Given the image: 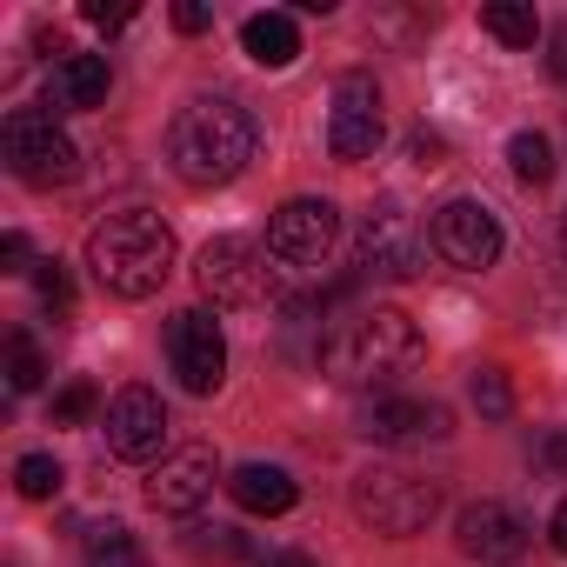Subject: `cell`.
<instances>
[{
	"label": "cell",
	"mask_w": 567,
	"mask_h": 567,
	"mask_svg": "<svg viewBox=\"0 0 567 567\" xmlns=\"http://www.w3.org/2000/svg\"><path fill=\"white\" fill-rule=\"evenodd\" d=\"M354 514H361L374 534L408 540V534H421V527L441 514V481H434V474H414V467H401V461H374V467L354 474Z\"/></svg>",
	"instance_id": "obj_4"
},
{
	"label": "cell",
	"mask_w": 567,
	"mask_h": 567,
	"mask_svg": "<svg viewBox=\"0 0 567 567\" xmlns=\"http://www.w3.org/2000/svg\"><path fill=\"white\" fill-rule=\"evenodd\" d=\"M474 408H481L487 421H507V408H514V394H507V381H501L494 368H481V374H474Z\"/></svg>",
	"instance_id": "obj_27"
},
{
	"label": "cell",
	"mask_w": 567,
	"mask_h": 567,
	"mask_svg": "<svg viewBox=\"0 0 567 567\" xmlns=\"http://www.w3.org/2000/svg\"><path fill=\"white\" fill-rule=\"evenodd\" d=\"M334 240H341V207L334 200H315V194L280 200L274 220H267V254L288 260V267H321L334 254Z\"/></svg>",
	"instance_id": "obj_10"
},
{
	"label": "cell",
	"mask_w": 567,
	"mask_h": 567,
	"mask_svg": "<svg viewBox=\"0 0 567 567\" xmlns=\"http://www.w3.org/2000/svg\"><path fill=\"white\" fill-rule=\"evenodd\" d=\"M0 274H28V234H0Z\"/></svg>",
	"instance_id": "obj_30"
},
{
	"label": "cell",
	"mask_w": 567,
	"mask_h": 567,
	"mask_svg": "<svg viewBox=\"0 0 567 567\" xmlns=\"http://www.w3.org/2000/svg\"><path fill=\"white\" fill-rule=\"evenodd\" d=\"M227 494L247 507V514H288L295 501H301V487H295V474L288 467H274V461H247V467H234L227 474Z\"/></svg>",
	"instance_id": "obj_17"
},
{
	"label": "cell",
	"mask_w": 567,
	"mask_h": 567,
	"mask_svg": "<svg viewBox=\"0 0 567 567\" xmlns=\"http://www.w3.org/2000/svg\"><path fill=\"white\" fill-rule=\"evenodd\" d=\"M507 167H514V181L547 187V181H554V141H547V134H534V127H520V134L507 141Z\"/></svg>",
	"instance_id": "obj_20"
},
{
	"label": "cell",
	"mask_w": 567,
	"mask_h": 567,
	"mask_svg": "<svg viewBox=\"0 0 567 567\" xmlns=\"http://www.w3.org/2000/svg\"><path fill=\"white\" fill-rule=\"evenodd\" d=\"M167 368H174V381L187 394H200V401L220 394V381H227V334H220V321L207 308H181L167 321Z\"/></svg>",
	"instance_id": "obj_9"
},
{
	"label": "cell",
	"mask_w": 567,
	"mask_h": 567,
	"mask_svg": "<svg viewBox=\"0 0 567 567\" xmlns=\"http://www.w3.org/2000/svg\"><path fill=\"white\" fill-rule=\"evenodd\" d=\"M454 547L467 560H481V567H514L527 554V520L514 507H501V501H474L454 520Z\"/></svg>",
	"instance_id": "obj_13"
},
{
	"label": "cell",
	"mask_w": 567,
	"mask_h": 567,
	"mask_svg": "<svg viewBox=\"0 0 567 567\" xmlns=\"http://www.w3.org/2000/svg\"><path fill=\"white\" fill-rule=\"evenodd\" d=\"M408 161H414V167H447V141L427 134V127H414V134H408Z\"/></svg>",
	"instance_id": "obj_28"
},
{
	"label": "cell",
	"mask_w": 567,
	"mask_h": 567,
	"mask_svg": "<svg viewBox=\"0 0 567 567\" xmlns=\"http://www.w3.org/2000/svg\"><path fill=\"white\" fill-rule=\"evenodd\" d=\"M421 354H427V341L401 308H361V315L328 328L321 374L334 388H394L401 374L421 368Z\"/></svg>",
	"instance_id": "obj_1"
},
{
	"label": "cell",
	"mask_w": 567,
	"mask_h": 567,
	"mask_svg": "<svg viewBox=\"0 0 567 567\" xmlns=\"http://www.w3.org/2000/svg\"><path fill=\"white\" fill-rule=\"evenodd\" d=\"M214 481H220V461H214V447H174V454H161V467L147 474V501L161 507V514H194L207 494H214Z\"/></svg>",
	"instance_id": "obj_15"
},
{
	"label": "cell",
	"mask_w": 567,
	"mask_h": 567,
	"mask_svg": "<svg viewBox=\"0 0 567 567\" xmlns=\"http://www.w3.org/2000/svg\"><path fill=\"white\" fill-rule=\"evenodd\" d=\"M174 28L181 34H207L214 28V8H200V0H174Z\"/></svg>",
	"instance_id": "obj_29"
},
{
	"label": "cell",
	"mask_w": 567,
	"mask_h": 567,
	"mask_svg": "<svg viewBox=\"0 0 567 567\" xmlns=\"http://www.w3.org/2000/svg\"><path fill=\"white\" fill-rule=\"evenodd\" d=\"M167 447V401L154 388H121L107 401V454L114 461H154Z\"/></svg>",
	"instance_id": "obj_12"
},
{
	"label": "cell",
	"mask_w": 567,
	"mask_h": 567,
	"mask_svg": "<svg viewBox=\"0 0 567 567\" xmlns=\"http://www.w3.org/2000/svg\"><path fill=\"white\" fill-rule=\"evenodd\" d=\"M421 260H427V240H421L414 214L401 200H374L368 220H361V267L388 274V280H414Z\"/></svg>",
	"instance_id": "obj_11"
},
{
	"label": "cell",
	"mask_w": 567,
	"mask_h": 567,
	"mask_svg": "<svg viewBox=\"0 0 567 567\" xmlns=\"http://www.w3.org/2000/svg\"><path fill=\"white\" fill-rule=\"evenodd\" d=\"M41 348H34V334H8V388L14 394H34L41 388Z\"/></svg>",
	"instance_id": "obj_23"
},
{
	"label": "cell",
	"mask_w": 567,
	"mask_h": 567,
	"mask_svg": "<svg viewBox=\"0 0 567 567\" xmlns=\"http://www.w3.org/2000/svg\"><path fill=\"white\" fill-rule=\"evenodd\" d=\"M187 554H200V560H240L247 540L234 527H187Z\"/></svg>",
	"instance_id": "obj_25"
},
{
	"label": "cell",
	"mask_w": 567,
	"mask_h": 567,
	"mask_svg": "<svg viewBox=\"0 0 567 567\" xmlns=\"http://www.w3.org/2000/svg\"><path fill=\"white\" fill-rule=\"evenodd\" d=\"M87 21L114 34V28H127V21H134V8H127V0H121V8H107V0H87Z\"/></svg>",
	"instance_id": "obj_31"
},
{
	"label": "cell",
	"mask_w": 567,
	"mask_h": 567,
	"mask_svg": "<svg viewBox=\"0 0 567 567\" xmlns=\"http://www.w3.org/2000/svg\"><path fill=\"white\" fill-rule=\"evenodd\" d=\"M101 408V394H94V381H68L61 394H54V427H81L87 414Z\"/></svg>",
	"instance_id": "obj_26"
},
{
	"label": "cell",
	"mask_w": 567,
	"mask_h": 567,
	"mask_svg": "<svg viewBox=\"0 0 567 567\" xmlns=\"http://www.w3.org/2000/svg\"><path fill=\"white\" fill-rule=\"evenodd\" d=\"M0 147H8L14 181L28 187H68L81 174V147L68 141V127L48 107H14L8 127H0Z\"/></svg>",
	"instance_id": "obj_5"
},
{
	"label": "cell",
	"mask_w": 567,
	"mask_h": 567,
	"mask_svg": "<svg viewBox=\"0 0 567 567\" xmlns=\"http://www.w3.org/2000/svg\"><path fill=\"white\" fill-rule=\"evenodd\" d=\"M260 154V127L240 101H187L167 127V161L187 187H227Z\"/></svg>",
	"instance_id": "obj_2"
},
{
	"label": "cell",
	"mask_w": 567,
	"mask_h": 567,
	"mask_svg": "<svg viewBox=\"0 0 567 567\" xmlns=\"http://www.w3.org/2000/svg\"><path fill=\"white\" fill-rule=\"evenodd\" d=\"M87 267L114 301H147L167 288L174 274V227L147 207H121L107 220H94L87 234Z\"/></svg>",
	"instance_id": "obj_3"
},
{
	"label": "cell",
	"mask_w": 567,
	"mask_h": 567,
	"mask_svg": "<svg viewBox=\"0 0 567 567\" xmlns=\"http://www.w3.org/2000/svg\"><path fill=\"white\" fill-rule=\"evenodd\" d=\"M61 461L54 454H21V467H14V487H21V501H54L61 494Z\"/></svg>",
	"instance_id": "obj_22"
},
{
	"label": "cell",
	"mask_w": 567,
	"mask_h": 567,
	"mask_svg": "<svg viewBox=\"0 0 567 567\" xmlns=\"http://www.w3.org/2000/svg\"><path fill=\"white\" fill-rule=\"evenodd\" d=\"M240 48H247L254 68H295V54H301V28H295V14L267 8V14H247V21H240Z\"/></svg>",
	"instance_id": "obj_18"
},
{
	"label": "cell",
	"mask_w": 567,
	"mask_h": 567,
	"mask_svg": "<svg viewBox=\"0 0 567 567\" xmlns=\"http://www.w3.org/2000/svg\"><path fill=\"white\" fill-rule=\"evenodd\" d=\"M107 61L101 54H61L48 74V114H94L107 101Z\"/></svg>",
	"instance_id": "obj_16"
},
{
	"label": "cell",
	"mask_w": 567,
	"mask_h": 567,
	"mask_svg": "<svg viewBox=\"0 0 567 567\" xmlns=\"http://www.w3.org/2000/svg\"><path fill=\"white\" fill-rule=\"evenodd\" d=\"M540 467H554V474H567V427H554L547 441H540V454H534Z\"/></svg>",
	"instance_id": "obj_32"
},
{
	"label": "cell",
	"mask_w": 567,
	"mask_h": 567,
	"mask_svg": "<svg viewBox=\"0 0 567 567\" xmlns=\"http://www.w3.org/2000/svg\"><path fill=\"white\" fill-rule=\"evenodd\" d=\"M547 540H554V547H560V554H567V501H560V507H554V520H547Z\"/></svg>",
	"instance_id": "obj_34"
},
{
	"label": "cell",
	"mask_w": 567,
	"mask_h": 567,
	"mask_svg": "<svg viewBox=\"0 0 567 567\" xmlns=\"http://www.w3.org/2000/svg\"><path fill=\"white\" fill-rule=\"evenodd\" d=\"M361 434L381 441V447H421V441H447L454 434V414L441 401H421V394H388V401L368 408Z\"/></svg>",
	"instance_id": "obj_14"
},
{
	"label": "cell",
	"mask_w": 567,
	"mask_h": 567,
	"mask_svg": "<svg viewBox=\"0 0 567 567\" xmlns=\"http://www.w3.org/2000/svg\"><path fill=\"white\" fill-rule=\"evenodd\" d=\"M260 567H321V560H308V554H280V560H260Z\"/></svg>",
	"instance_id": "obj_35"
},
{
	"label": "cell",
	"mask_w": 567,
	"mask_h": 567,
	"mask_svg": "<svg viewBox=\"0 0 567 567\" xmlns=\"http://www.w3.org/2000/svg\"><path fill=\"white\" fill-rule=\"evenodd\" d=\"M481 28H487L501 48H534V41H540V21H534L527 0H487V8H481Z\"/></svg>",
	"instance_id": "obj_19"
},
{
	"label": "cell",
	"mask_w": 567,
	"mask_h": 567,
	"mask_svg": "<svg viewBox=\"0 0 567 567\" xmlns=\"http://www.w3.org/2000/svg\"><path fill=\"white\" fill-rule=\"evenodd\" d=\"M274 254H260V240L247 234H214L194 260V280H200V295L214 308H260L274 301Z\"/></svg>",
	"instance_id": "obj_6"
},
{
	"label": "cell",
	"mask_w": 567,
	"mask_h": 567,
	"mask_svg": "<svg viewBox=\"0 0 567 567\" xmlns=\"http://www.w3.org/2000/svg\"><path fill=\"white\" fill-rule=\"evenodd\" d=\"M427 240H434V254H441L447 267H461V274H487V267L501 260V214H494L487 200H474V194H454V200L434 207Z\"/></svg>",
	"instance_id": "obj_7"
},
{
	"label": "cell",
	"mask_w": 567,
	"mask_h": 567,
	"mask_svg": "<svg viewBox=\"0 0 567 567\" xmlns=\"http://www.w3.org/2000/svg\"><path fill=\"white\" fill-rule=\"evenodd\" d=\"M388 141V121H381V87L374 74H341L334 81V107H328V154L341 167H361L374 161Z\"/></svg>",
	"instance_id": "obj_8"
},
{
	"label": "cell",
	"mask_w": 567,
	"mask_h": 567,
	"mask_svg": "<svg viewBox=\"0 0 567 567\" xmlns=\"http://www.w3.org/2000/svg\"><path fill=\"white\" fill-rule=\"evenodd\" d=\"M34 288H41V308H48V315H61V321L74 315V280H68L61 260H41V267H34Z\"/></svg>",
	"instance_id": "obj_24"
},
{
	"label": "cell",
	"mask_w": 567,
	"mask_h": 567,
	"mask_svg": "<svg viewBox=\"0 0 567 567\" xmlns=\"http://www.w3.org/2000/svg\"><path fill=\"white\" fill-rule=\"evenodd\" d=\"M81 567H147V560H141V540H134L121 520H107V527H94V534H87Z\"/></svg>",
	"instance_id": "obj_21"
},
{
	"label": "cell",
	"mask_w": 567,
	"mask_h": 567,
	"mask_svg": "<svg viewBox=\"0 0 567 567\" xmlns=\"http://www.w3.org/2000/svg\"><path fill=\"white\" fill-rule=\"evenodd\" d=\"M547 74H554V81L567 87V21H560V28L547 34Z\"/></svg>",
	"instance_id": "obj_33"
},
{
	"label": "cell",
	"mask_w": 567,
	"mask_h": 567,
	"mask_svg": "<svg viewBox=\"0 0 567 567\" xmlns=\"http://www.w3.org/2000/svg\"><path fill=\"white\" fill-rule=\"evenodd\" d=\"M560 254H567V220H560Z\"/></svg>",
	"instance_id": "obj_36"
}]
</instances>
